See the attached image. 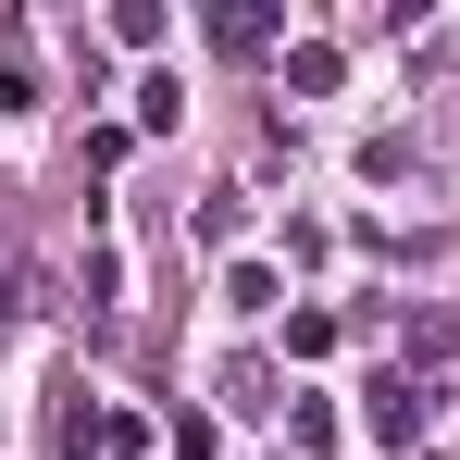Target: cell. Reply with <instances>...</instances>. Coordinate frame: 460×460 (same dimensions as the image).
Instances as JSON below:
<instances>
[{
	"mask_svg": "<svg viewBox=\"0 0 460 460\" xmlns=\"http://www.w3.org/2000/svg\"><path fill=\"white\" fill-rule=\"evenodd\" d=\"M423 423H436V411H423V385H411V374H385V385H374V448H411Z\"/></svg>",
	"mask_w": 460,
	"mask_h": 460,
	"instance_id": "cell-1",
	"label": "cell"
},
{
	"mask_svg": "<svg viewBox=\"0 0 460 460\" xmlns=\"http://www.w3.org/2000/svg\"><path fill=\"white\" fill-rule=\"evenodd\" d=\"M287 87H299V100H323V87H336V50H323V38H299V50H287Z\"/></svg>",
	"mask_w": 460,
	"mask_h": 460,
	"instance_id": "cell-2",
	"label": "cell"
}]
</instances>
